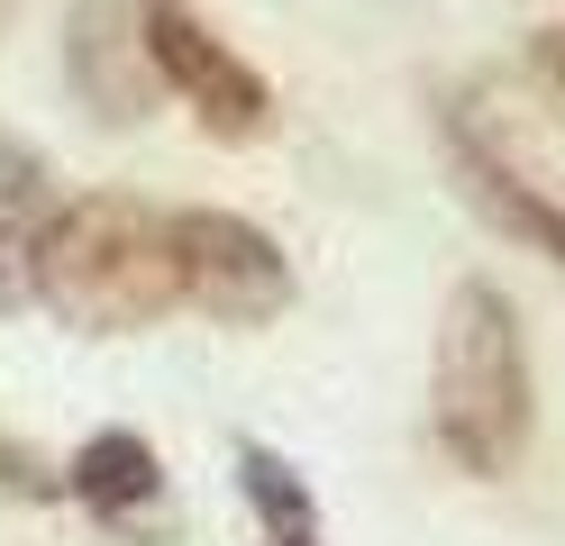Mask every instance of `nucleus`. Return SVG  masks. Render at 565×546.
<instances>
[{"instance_id": "1", "label": "nucleus", "mask_w": 565, "mask_h": 546, "mask_svg": "<svg viewBox=\"0 0 565 546\" xmlns=\"http://www.w3.org/2000/svg\"><path fill=\"white\" fill-rule=\"evenodd\" d=\"M38 301L83 328V338H128L156 328L183 301V255H173V218L128 201V192H83L55 201L38 228Z\"/></svg>"}, {"instance_id": "2", "label": "nucleus", "mask_w": 565, "mask_h": 546, "mask_svg": "<svg viewBox=\"0 0 565 546\" xmlns=\"http://www.w3.org/2000/svg\"><path fill=\"white\" fill-rule=\"evenodd\" d=\"M429 419H438V447L466 473H511L529 428H539L520 310L492 282H456L447 291L438 355H429Z\"/></svg>"}, {"instance_id": "3", "label": "nucleus", "mask_w": 565, "mask_h": 546, "mask_svg": "<svg viewBox=\"0 0 565 546\" xmlns=\"http://www.w3.org/2000/svg\"><path fill=\"white\" fill-rule=\"evenodd\" d=\"M173 255H183V301L220 328H265L292 310L282 246L237 210H173Z\"/></svg>"}, {"instance_id": "4", "label": "nucleus", "mask_w": 565, "mask_h": 546, "mask_svg": "<svg viewBox=\"0 0 565 546\" xmlns=\"http://www.w3.org/2000/svg\"><path fill=\"white\" fill-rule=\"evenodd\" d=\"M447 137L466 156V173H492V182L565 201V109L539 83H502V73L466 83L447 100Z\"/></svg>"}, {"instance_id": "5", "label": "nucleus", "mask_w": 565, "mask_h": 546, "mask_svg": "<svg viewBox=\"0 0 565 546\" xmlns=\"http://www.w3.org/2000/svg\"><path fill=\"white\" fill-rule=\"evenodd\" d=\"M147 46H156V73H164V92H183V109L210 128V137H265L274 128V92H265V73L256 64H237L220 36H210L183 0H147Z\"/></svg>"}, {"instance_id": "6", "label": "nucleus", "mask_w": 565, "mask_h": 546, "mask_svg": "<svg viewBox=\"0 0 565 546\" xmlns=\"http://www.w3.org/2000/svg\"><path fill=\"white\" fill-rule=\"evenodd\" d=\"M64 73L100 128H137L164 92L147 46V0H74L64 10Z\"/></svg>"}, {"instance_id": "7", "label": "nucleus", "mask_w": 565, "mask_h": 546, "mask_svg": "<svg viewBox=\"0 0 565 546\" xmlns=\"http://www.w3.org/2000/svg\"><path fill=\"white\" fill-rule=\"evenodd\" d=\"M74 492L92 501V510H137L156 492V447L137 428H100L92 447L74 456Z\"/></svg>"}, {"instance_id": "8", "label": "nucleus", "mask_w": 565, "mask_h": 546, "mask_svg": "<svg viewBox=\"0 0 565 546\" xmlns=\"http://www.w3.org/2000/svg\"><path fill=\"white\" fill-rule=\"evenodd\" d=\"M237 483H246V501H256V520L274 537H310V483L274 447H237Z\"/></svg>"}, {"instance_id": "9", "label": "nucleus", "mask_w": 565, "mask_h": 546, "mask_svg": "<svg viewBox=\"0 0 565 546\" xmlns=\"http://www.w3.org/2000/svg\"><path fill=\"white\" fill-rule=\"evenodd\" d=\"M466 192L492 210V228H511L520 246H539V255H556V265H565V201L520 192V182H492V173H466Z\"/></svg>"}, {"instance_id": "10", "label": "nucleus", "mask_w": 565, "mask_h": 546, "mask_svg": "<svg viewBox=\"0 0 565 546\" xmlns=\"http://www.w3.org/2000/svg\"><path fill=\"white\" fill-rule=\"evenodd\" d=\"M46 210H55V173L46 156L28 137L0 128V228H46Z\"/></svg>"}, {"instance_id": "11", "label": "nucleus", "mask_w": 565, "mask_h": 546, "mask_svg": "<svg viewBox=\"0 0 565 546\" xmlns=\"http://www.w3.org/2000/svg\"><path fill=\"white\" fill-rule=\"evenodd\" d=\"M38 301V228H0V319Z\"/></svg>"}, {"instance_id": "12", "label": "nucleus", "mask_w": 565, "mask_h": 546, "mask_svg": "<svg viewBox=\"0 0 565 546\" xmlns=\"http://www.w3.org/2000/svg\"><path fill=\"white\" fill-rule=\"evenodd\" d=\"M529 64H539V83L565 100V28H539V46H529Z\"/></svg>"}, {"instance_id": "13", "label": "nucleus", "mask_w": 565, "mask_h": 546, "mask_svg": "<svg viewBox=\"0 0 565 546\" xmlns=\"http://www.w3.org/2000/svg\"><path fill=\"white\" fill-rule=\"evenodd\" d=\"M10 19H19V0H0V36H10Z\"/></svg>"}, {"instance_id": "14", "label": "nucleus", "mask_w": 565, "mask_h": 546, "mask_svg": "<svg viewBox=\"0 0 565 546\" xmlns=\"http://www.w3.org/2000/svg\"><path fill=\"white\" fill-rule=\"evenodd\" d=\"M274 546H310V537H274Z\"/></svg>"}]
</instances>
